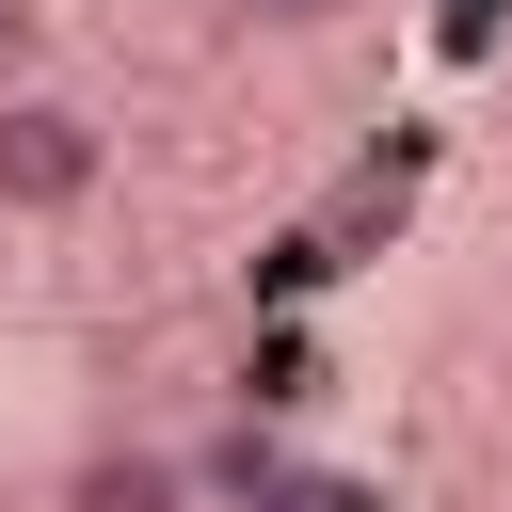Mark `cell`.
<instances>
[{
	"mask_svg": "<svg viewBox=\"0 0 512 512\" xmlns=\"http://www.w3.org/2000/svg\"><path fill=\"white\" fill-rule=\"evenodd\" d=\"M96 176H112V128L48 80H0V224H64L96 208Z\"/></svg>",
	"mask_w": 512,
	"mask_h": 512,
	"instance_id": "obj_1",
	"label": "cell"
},
{
	"mask_svg": "<svg viewBox=\"0 0 512 512\" xmlns=\"http://www.w3.org/2000/svg\"><path fill=\"white\" fill-rule=\"evenodd\" d=\"M48 512H208V480H192V448H160V432H96V448H64Z\"/></svg>",
	"mask_w": 512,
	"mask_h": 512,
	"instance_id": "obj_2",
	"label": "cell"
},
{
	"mask_svg": "<svg viewBox=\"0 0 512 512\" xmlns=\"http://www.w3.org/2000/svg\"><path fill=\"white\" fill-rule=\"evenodd\" d=\"M256 32H336V16H368V0H240Z\"/></svg>",
	"mask_w": 512,
	"mask_h": 512,
	"instance_id": "obj_3",
	"label": "cell"
},
{
	"mask_svg": "<svg viewBox=\"0 0 512 512\" xmlns=\"http://www.w3.org/2000/svg\"><path fill=\"white\" fill-rule=\"evenodd\" d=\"M0 80H32V0H0Z\"/></svg>",
	"mask_w": 512,
	"mask_h": 512,
	"instance_id": "obj_4",
	"label": "cell"
}]
</instances>
